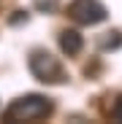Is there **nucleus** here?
Instances as JSON below:
<instances>
[{
	"label": "nucleus",
	"mask_w": 122,
	"mask_h": 124,
	"mask_svg": "<svg viewBox=\"0 0 122 124\" xmlns=\"http://www.w3.org/2000/svg\"><path fill=\"white\" fill-rule=\"evenodd\" d=\"M54 111L52 100L44 97V94H25L14 100L8 111H6V119L8 121H38V119H46L49 113Z\"/></svg>",
	"instance_id": "1"
},
{
	"label": "nucleus",
	"mask_w": 122,
	"mask_h": 124,
	"mask_svg": "<svg viewBox=\"0 0 122 124\" xmlns=\"http://www.w3.org/2000/svg\"><path fill=\"white\" fill-rule=\"evenodd\" d=\"M27 65H30V73L41 81V84H63V81L68 78L63 62H60L54 54L44 51V49H35L30 54V59H27Z\"/></svg>",
	"instance_id": "2"
},
{
	"label": "nucleus",
	"mask_w": 122,
	"mask_h": 124,
	"mask_svg": "<svg viewBox=\"0 0 122 124\" xmlns=\"http://www.w3.org/2000/svg\"><path fill=\"white\" fill-rule=\"evenodd\" d=\"M68 16L73 22L84 24V27H92V24H100V22L109 19V8L100 0H71L68 3Z\"/></svg>",
	"instance_id": "3"
},
{
	"label": "nucleus",
	"mask_w": 122,
	"mask_h": 124,
	"mask_svg": "<svg viewBox=\"0 0 122 124\" xmlns=\"http://www.w3.org/2000/svg\"><path fill=\"white\" fill-rule=\"evenodd\" d=\"M60 49H63V54H68V57L81 54V49H84L81 32L79 30H63V32H60Z\"/></svg>",
	"instance_id": "4"
},
{
	"label": "nucleus",
	"mask_w": 122,
	"mask_h": 124,
	"mask_svg": "<svg viewBox=\"0 0 122 124\" xmlns=\"http://www.w3.org/2000/svg\"><path fill=\"white\" fill-rule=\"evenodd\" d=\"M119 46H122V32L119 30H111V32H106L103 38H100V49L103 51H114Z\"/></svg>",
	"instance_id": "5"
},
{
	"label": "nucleus",
	"mask_w": 122,
	"mask_h": 124,
	"mask_svg": "<svg viewBox=\"0 0 122 124\" xmlns=\"http://www.w3.org/2000/svg\"><path fill=\"white\" fill-rule=\"evenodd\" d=\"M111 119L122 124V94H119V97L114 100V105H111Z\"/></svg>",
	"instance_id": "6"
}]
</instances>
